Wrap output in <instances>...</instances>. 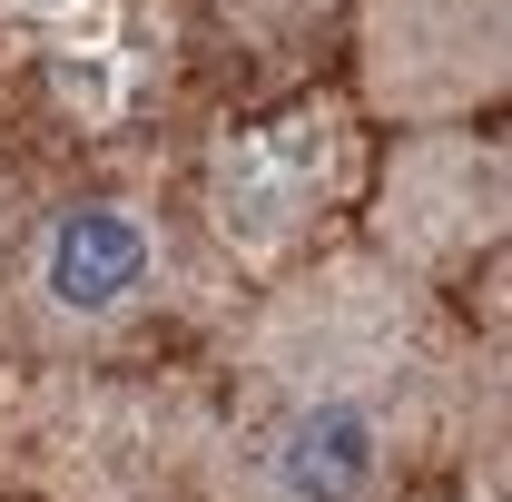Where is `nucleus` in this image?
I'll return each mask as SVG.
<instances>
[{"mask_svg":"<svg viewBox=\"0 0 512 502\" xmlns=\"http://www.w3.org/2000/svg\"><path fill=\"white\" fill-rule=\"evenodd\" d=\"M483 375L444 286L365 247L276 276L217 355L197 502H414Z\"/></svg>","mask_w":512,"mask_h":502,"instance_id":"f257e3e1","label":"nucleus"},{"mask_svg":"<svg viewBox=\"0 0 512 502\" xmlns=\"http://www.w3.org/2000/svg\"><path fill=\"white\" fill-rule=\"evenodd\" d=\"M168 296V256H158V227L148 207L119 188H89V197H60L30 247L10 266V325L20 345L40 355H89V345H119L138 335Z\"/></svg>","mask_w":512,"mask_h":502,"instance_id":"f03ea898","label":"nucleus"},{"mask_svg":"<svg viewBox=\"0 0 512 502\" xmlns=\"http://www.w3.org/2000/svg\"><path fill=\"white\" fill-rule=\"evenodd\" d=\"M355 109L404 128H493L512 89V0H355Z\"/></svg>","mask_w":512,"mask_h":502,"instance_id":"7ed1b4c3","label":"nucleus"},{"mask_svg":"<svg viewBox=\"0 0 512 502\" xmlns=\"http://www.w3.org/2000/svg\"><path fill=\"white\" fill-rule=\"evenodd\" d=\"M503 207H512V168L493 128H404L384 138L375 168V217H365V256L444 286L493 266L503 247Z\"/></svg>","mask_w":512,"mask_h":502,"instance_id":"20e7f679","label":"nucleus"}]
</instances>
